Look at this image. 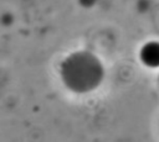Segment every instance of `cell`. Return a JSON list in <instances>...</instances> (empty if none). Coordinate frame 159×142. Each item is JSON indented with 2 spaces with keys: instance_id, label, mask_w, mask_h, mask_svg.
Masks as SVG:
<instances>
[{
  "instance_id": "1",
  "label": "cell",
  "mask_w": 159,
  "mask_h": 142,
  "mask_svg": "<svg viewBox=\"0 0 159 142\" xmlns=\"http://www.w3.org/2000/svg\"><path fill=\"white\" fill-rule=\"evenodd\" d=\"M58 74L67 90L75 94H88L102 84L106 73L99 57L91 51L78 49L62 59Z\"/></svg>"
},
{
  "instance_id": "2",
  "label": "cell",
  "mask_w": 159,
  "mask_h": 142,
  "mask_svg": "<svg viewBox=\"0 0 159 142\" xmlns=\"http://www.w3.org/2000/svg\"><path fill=\"white\" fill-rule=\"evenodd\" d=\"M140 63L149 69L159 68V41L150 40L142 44L138 52Z\"/></svg>"
},
{
  "instance_id": "4",
  "label": "cell",
  "mask_w": 159,
  "mask_h": 142,
  "mask_svg": "<svg viewBox=\"0 0 159 142\" xmlns=\"http://www.w3.org/2000/svg\"><path fill=\"white\" fill-rule=\"evenodd\" d=\"M158 85H159V78H158Z\"/></svg>"
},
{
  "instance_id": "3",
  "label": "cell",
  "mask_w": 159,
  "mask_h": 142,
  "mask_svg": "<svg viewBox=\"0 0 159 142\" xmlns=\"http://www.w3.org/2000/svg\"><path fill=\"white\" fill-rule=\"evenodd\" d=\"M78 4L83 9H91L97 4V0H78Z\"/></svg>"
}]
</instances>
